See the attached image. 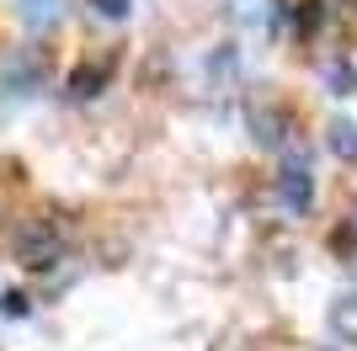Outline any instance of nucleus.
<instances>
[{
	"instance_id": "5",
	"label": "nucleus",
	"mask_w": 357,
	"mask_h": 351,
	"mask_svg": "<svg viewBox=\"0 0 357 351\" xmlns=\"http://www.w3.org/2000/svg\"><path fill=\"white\" fill-rule=\"evenodd\" d=\"M91 6H96L102 16H123V11H128V0H91Z\"/></svg>"
},
{
	"instance_id": "1",
	"label": "nucleus",
	"mask_w": 357,
	"mask_h": 351,
	"mask_svg": "<svg viewBox=\"0 0 357 351\" xmlns=\"http://www.w3.org/2000/svg\"><path fill=\"white\" fill-rule=\"evenodd\" d=\"M283 203L288 208H310V171H304V165H288L283 171Z\"/></svg>"
},
{
	"instance_id": "2",
	"label": "nucleus",
	"mask_w": 357,
	"mask_h": 351,
	"mask_svg": "<svg viewBox=\"0 0 357 351\" xmlns=\"http://www.w3.org/2000/svg\"><path fill=\"white\" fill-rule=\"evenodd\" d=\"M48 256H54V234H32V240H22V261L27 266H48Z\"/></svg>"
},
{
	"instance_id": "3",
	"label": "nucleus",
	"mask_w": 357,
	"mask_h": 351,
	"mask_svg": "<svg viewBox=\"0 0 357 351\" xmlns=\"http://www.w3.org/2000/svg\"><path fill=\"white\" fill-rule=\"evenodd\" d=\"M336 325H342V336L357 341V292H347V298H342V309H336Z\"/></svg>"
},
{
	"instance_id": "6",
	"label": "nucleus",
	"mask_w": 357,
	"mask_h": 351,
	"mask_svg": "<svg viewBox=\"0 0 357 351\" xmlns=\"http://www.w3.org/2000/svg\"><path fill=\"white\" fill-rule=\"evenodd\" d=\"M22 6H27V16H32V22H38V16H48V11H54V0H22Z\"/></svg>"
},
{
	"instance_id": "4",
	"label": "nucleus",
	"mask_w": 357,
	"mask_h": 351,
	"mask_svg": "<svg viewBox=\"0 0 357 351\" xmlns=\"http://www.w3.org/2000/svg\"><path fill=\"white\" fill-rule=\"evenodd\" d=\"M336 149H342V155H357V139H352V123H336Z\"/></svg>"
}]
</instances>
